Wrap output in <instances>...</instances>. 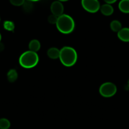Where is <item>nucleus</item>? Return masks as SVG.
Masks as SVG:
<instances>
[{
	"mask_svg": "<svg viewBox=\"0 0 129 129\" xmlns=\"http://www.w3.org/2000/svg\"><path fill=\"white\" fill-rule=\"evenodd\" d=\"M59 60L63 66L72 67L77 60V53L73 48L66 46L62 48L59 53Z\"/></svg>",
	"mask_w": 129,
	"mask_h": 129,
	"instance_id": "nucleus-1",
	"label": "nucleus"
},
{
	"mask_svg": "<svg viewBox=\"0 0 129 129\" xmlns=\"http://www.w3.org/2000/svg\"><path fill=\"white\" fill-rule=\"evenodd\" d=\"M56 27L58 31L63 34H69L75 29V21L70 16L63 14L58 18Z\"/></svg>",
	"mask_w": 129,
	"mask_h": 129,
	"instance_id": "nucleus-2",
	"label": "nucleus"
},
{
	"mask_svg": "<svg viewBox=\"0 0 129 129\" xmlns=\"http://www.w3.org/2000/svg\"><path fill=\"white\" fill-rule=\"evenodd\" d=\"M39 58L37 52L28 50L20 55L19 63L22 68L25 69H31L37 65Z\"/></svg>",
	"mask_w": 129,
	"mask_h": 129,
	"instance_id": "nucleus-3",
	"label": "nucleus"
},
{
	"mask_svg": "<svg viewBox=\"0 0 129 129\" xmlns=\"http://www.w3.org/2000/svg\"><path fill=\"white\" fill-rule=\"evenodd\" d=\"M100 94L105 98H110L113 96L117 91V88L116 85L113 83L107 82L101 84L99 88Z\"/></svg>",
	"mask_w": 129,
	"mask_h": 129,
	"instance_id": "nucleus-4",
	"label": "nucleus"
},
{
	"mask_svg": "<svg viewBox=\"0 0 129 129\" xmlns=\"http://www.w3.org/2000/svg\"><path fill=\"white\" fill-rule=\"evenodd\" d=\"M81 3L83 8L91 13L97 12L101 7L98 0H82Z\"/></svg>",
	"mask_w": 129,
	"mask_h": 129,
	"instance_id": "nucleus-5",
	"label": "nucleus"
},
{
	"mask_svg": "<svg viewBox=\"0 0 129 129\" xmlns=\"http://www.w3.org/2000/svg\"><path fill=\"white\" fill-rule=\"evenodd\" d=\"M51 11L53 15L58 17L63 15L64 11V6L61 2L59 1H55L52 3L51 5Z\"/></svg>",
	"mask_w": 129,
	"mask_h": 129,
	"instance_id": "nucleus-6",
	"label": "nucleus"
},
{
	"mask_svg": "<svg viewBox=\"0 0 129 129\" xmlns=\"http://www.w3.org/2000/svg\"><path fill=\"white\" fill-rule=\"evenodd\" d=\"M118 37L125 42H129V28H123L118 32Z\"/></svg>",
	"mask_w": 129,
	"mask_h": 129,
	"instance_id": "nucleus-7",
	"label": "nucleus"
},
{
	"mask_svg": "<svg viewBox=\"0 0 129 129\" xmlns=\"http://www.w3.org/2000/svg\"><path fill=\"white\" fill-rule=\"evenodd\" d=\"M100 11L104 16H110L113 13L114 9L111 5L106 3L100 7Z\"/></svg>",
	"mask_w": 129,
	"mask_h": 129,
	"instance_id": "nucleus-8",
	"label": "nucleus"
},
{
	"mask_svg": "<svg viewBox=\"0 0 129 129\" xmlns=\"http://www.w3.org/2000/svg\"><path fill=\"white\" fill-rule=\"evenodd\" d=\"M59 53H60V50L56 47H51L48 49L47 52L48 56L51 59H57L59 57Z\"/></svg>",
	"mask_w": 129,
	"mask_h": 129,
	"instance_id": "nucleus-9",
	"label": "nucleus"
},
{
	"mask_svg": "<svg viewBox=\"0 0 129 129\" xmlns=\"http://www.w3.org/2000/svg\"><path fill=\"white\" fill-rule=\"evenodd\" d=\"M29 50H30V51L37 52L39 51L40 49V42L38 40H36V39L32 40L29 44Z\"/></svg>",
	"mask_w": 129,
	"mask_h": 129,
	"instance_id": "nucleus-10",
	"label": "nucleus"
},
{
	"mask_svg": "<svg viewBox=\"0 0 129 129\" xmlns=\"http://www.w3.org/2000/svg\"><path fill=\"white\" fill-rule=\"evenodd\" d=\"M118 8L124 13H129V0H121L118 4Z\"/></svg>",
	"mask_w": 129,
	"mask_h": 129,
	"instance_id": "nucleus-11",
	"label": "nucleus"
},
{
	"mask_svg": "<svg viewBox=\"0 0 129 129\" xmlns=\"http://www.w3.org/2000/svg\"><path fill=\"white\" fill-rule=\"evenodd\" d=\"M8 80L10 83H14L18 78V73L15 69H10L7 73Z\"/></svg>",
	"mask_w": 129,
	"mask_h": 129,
	"instance_id": "nucleus-12",
	"label": "nucleus"
},
{
	"mask_svg": "<svg viewBox=\"0 0 129 129\" xmlns=\"http://www.w3.org/2000/svg\"><path fill=\"white\" fill-rule=\"evenodd\" d=\"M110 28L111 30L114 32H118L122 27H121V23L118 20H113L110 23Z\"/></svg>",
	"mask_w": 129,
	"mask_h": 129,
	"instance_id": "nucleus-13",
	"label": "nucleus"
},
{
	"mask_svg": "<svg viewBox=\"0 0 129 129\" xmlns=\"http://www.w3.org/2000/svg\"><path fill=\"white\" fill-rule=\"evenodd\" d=\"M3 27L7 31H13L15 29V24L11 21H5L3 23Z\"/></svg>",
	"mask_w": 129,
	"mask_h": 129,
	"instance_id": "nucleus-14",
	"label": "nucleus"
},
{
	"mask_svg": "<svg viewBox=\"0 0 129 129\" xmlns=\"http://www.w3.org/2000/svg\"><path fill=\"white\" fill-rule=\"evenodd\" d=\"M11 123L7 118H3L0 119V129H8Z\"/></svg>",
	"mask_w": 129,
	"mask_h": 129,
	"instance_id": "nucleus-15",
	"label": "nucleus"
},
{
	"mask_svg": "<svg viewBox=\"0 0 129 129\" xmlns=\"http://www.w3.org/2000/svg\"><path fill=\"white\" fill-rule=\"evenodd\" d=\"M22 6L24 7V10L25 11H27V12H29V11H31L33 7V5L32 4V3L29 1H25V3H24Z\"/></svg>",
	"mask_w": 129,
	"mask_h": 129,
	"instance_id": "nucleus-16",
	"label": "nucleus"
},
{
	"mask_svg": "<svg viewBox=\"0 0 129 129\" xmlns=\"http://www.w3.org/2000/svg\"><path fill=\"white\" fill-rule=\"evenodd\" d=\"M58 16H55V15L52 14V15H49V16H48V21L49 23L53 24V25H54V24H56L57 21H58Z\"/></svg>",
	"mask_w": 129,
	"mask_h": 129,
	"instance_id": "nucleus-17",
	"label": "nucleus"
},
{
	"mask_svg": "<svg viewBox=\"0 0 129 129\" xmlns=\"http://www.w3.org/2000/svg\"><path fill=\"white\" fill-rule=\"evenodd\" d=\"M25 0H10V2L11 5L13 6H22L24 3H25Z\"/></svg>",
	"mask_w": 129,
	"mask_h": 129,
	"instance_id": "nucleus-18",
	"label": "nucleus"
},
{
	"mask_svg": "<svg viewBox=\"0 0 129 129\" xmlns=\"http://www.w3.org/2000/svg\"><path fill=\"white\" fill-rule=\"evenodd\" d=\"M104 1L106 3V4L111 5V4H113V3H114L116 2L117 0H104Z\"/></svg>",
	"mask_w": 129,
	"mask_h": 129,
	"instance_id": "nucleus-19",
	"label": "nucleus"
},
{
	"mask_svg": "<svg viewBox=\"0 0 129 129\" xmlns=\"http://www.w3.org/2000/svg\"><path fill=\"white\" fill-rule=\"evenodd\" d=\"M4 49H5V46H4L3 44H2L0 42V51H3L4 50Z\"/></svg>",
	"mask_w": 129,
	"mask_h": 129,
	"instance_id": "nucleus-20",
	"label": "nucleus"
},
{
	"mask_svg": "<svg viewBox=\"0 0 129 129\" xmlns=\"http://www.w3.org/2000/svg\"><path fill=\"white\" fill-rule=\"evenodd\" d=\"M27 1H30V2H35V1H39V0H27Z\"/></svg>",
	"mask_w": 129,
	"mask_h": 129,
	"instance_id": "nucleus-21",
	"label": "nucleus"
},
{
	"mask_svg": "<svg viewBox=\"0 0 129 129\" xmlns=\"http://www.w3.org/2000/svg\"><path fill=\"white\" fill-rule=\"evenodd\" d=\"M58 1H60V2H65V1H68V0H58Z\"/></svg>",
	"mask_w": 129,
	"mask_h": 129,
	"instance_id": "nucleus-22",
	"label": "nucleus"
},
{
	"mask_svg": "<svg viewBox=\"0 0 129 129\" xmlns=\"http://www.w3.org/2000/svg\"><path fill=\"white\" fill-rule=\"evenodd\" d=\"M1 34H0V42H1Z\"/></svg>",
	"mask_w": 129,
	"mask_h": 129,
	"instance_id": "nucleus-23",
	"label": "nucleus"
},
{
	"mask_svg": "<svg viewBox=\"0 0 129 129\" xmlns=\"http://www.w3.org/2000/svg\"><path fill=\"white\" fill-rule=\"evenodd\" d=\"M127 85H128V86L129 87V80H128V84H127Z\"/></svg>",
	"mask_w": 129,
	"mask_h": 129,
	"instance_id": "nucleus-24",
	"label": "nucleus"
},
{
	"mask_svg": "<svg viewBox=\"0 0 129 129\" xmlns=\"http://www.w3.org/2000/svg\"><path fill=\"white\" fill-rule=\"evenodd\" d=\"M0 21H1V18H0Z\"/></svg>",
	"mask_w": 129,
	"mask_h": 129,
	"instance_id": "nucleus-25",
	"label": "nucleus"
}]
</instances>
